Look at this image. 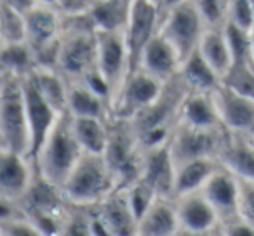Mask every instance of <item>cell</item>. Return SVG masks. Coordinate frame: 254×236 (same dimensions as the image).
Wrapping results in <instances>:
<instances>
[{"label":"cell","mask_w":254,"mask_h":236,"mask_svg":"<svg viewBox=\"0 0 254 236\" xmlns=\"http://www.w3.org/2000/svg\"><path fill=\"white\" fill-rule=\"evenodd\" d=\"M82 155L84 151L73 134L71 116L63 113L37 156L35 170L44 181L61 189Z\"/></svg>","instance_id":"6da1fadb"},{"label":"cell","mask_w":254,"mask_h":236,"mask_svg":"<svg viewBox=\"0 0 254 236\" xmlns=\"http://www.w3.org/2000/svg\"><path fill=\"white\" fill-rule=\"evenodd\" d=\"M115 191L119 189L105 156L85 153L61 188L66 203L80 208L96 207Z\"/></svg>","instance_id":"7a4b0ae2"},{"label":"cell","mask_w":254,"mask_h":236,"mask_svg":"<svg viewBox=\"0 0 254 236\" xmlns=\"http://www.w3.org/2000/svg\"><path fill=\"white\" fill-rule=\"evenodd\" d=\"M96 56H98L96 30L87 16L63 19L56 70L68 82H78L85 73L96 68Z\"/></svg>","instance_id":"3957f363"},{"label":"cell","mask_w":254,"mask_h":236,"mask_svg":"<svg viewBox=\"0 0 254 236\" xmlns=\"http://www.w3.org/2000/svg\"><path fill=\"white\" fill-rule=\"evenodd\" d=\"M0 148L28 158L30 134L23 82L7 73H0Z\"/></svg>","instance_id":"277c9868"},{"label":"cell","mask_w":254,"mask_h":236,"mask_svg":"<svg viewBox=\"0 0 254 236\" xmlns=\"http://www.w3.org/2000/svg\"><path fill=\"white\" fill-rule=\"evenodd\" d=\"M108 131V146H106L103 156L112 170L117 189L122 191L132 186L136 181H139L143 172L145 153L139 146L138 136H136L131 122L110 118Z\"/></svg>","instance_id":"5b68a950"},{"label":"cell","mask_w":254,"mask_h":236,"mask_svg":"<svg viewBox=\"0 0 254 236\" xmlns=\"http://www.w3.org/2000/svg\"><path fill=\"white\" fill-rule=\"evenodd\" d=\"M159 9V35H162L180 56L181 63L195 52L205 32L195 4L190 0L157 2Z\"/></svg>","instance_id":"8992f818"},{"label":"cell","mask_w":254,"mask_h":236,"mask_svg":"<svg viewBox=\"0 0 254 236\" xmlns=\"http://www.w3.org/2000/svg\"><path fill=\"white\" fill-rule=\"evenodd\" d=\"M124 33L96 32V40H98L96 68L105 77V80L108 82L110 89H112V106L115 102L119 92L122 91L127 77L131 75L129 52H127L126 35ZM110 115H112V108H110Z\"/></svg>","instance_id":"52a82bcc"},{"label":"cell","mask_w":254,"mask_h":236,"mask_svg":"<svg viewBox=\"0 0 254 236\" xmlns=\"http://www.w3.org/2000/svg\"><path fill=\"white\" fill-rule=\"evenodd\" d=\"M226 138L225 129L218 131H200V129L178 125L169 142L171 158L174 169L183 163L202 158H216Z\"/></svg>","instance_id":"ba28073f"},{"label":"cell","mask_w":254,"mask_h":236,"mask_svg":"<svg viewBox=\"0 0 254 236\" xmlns=\"http://www.w3.org/2000/svg\"><path fill=\"white\" fill-rule=\"evenodd\" d=\"M164 87L166 85L141 70L129 75L113 102L110 118L131 122L136 115H139L143 109H146L160 97Z\"/></svg>","instance_id":"9c48e42d"},{"label":"cell","mask_w":254,"mask_h":236,"mask_svg":"<svg viewBox=\"0 0 254 236\" xmlns=\"http://www.w3.org/2000/svg\"><path fill=\"white\" fill-rule=\"evenodd\" d=\"M160 18L157 2L152 0H132L131 16L126 28V44L129 52V68L131 75L139 70L143 50L150 44V40L159 33Z\"/></svg>","instance_id":"30bf717a"},{"label":"cell","mask_w":254,"mask_h":236,"mask_svg":"<svg viewBox=\"0 0 254 236\" xmlns=\"http://www.w3.org/2000/svg\"><path fill=\"white\" fill-rule=\"evenodd\" d=\"M23 92H25V104H26V120H28V134H30V151L28 160L35 165V160L42 149L46 139L49 138L51 131L56 125L58 115L51 104L42 97L39 89L35 87L32 77L26 75L21 78Z\"/></svg>","instance_id":"8fae6325"},{"label":"cell","mask_w":254,"mask_h":236,"mask_svg":"<svg viewBox=\"0 0 254 236\" xmlns=\"http://www.w3.org/2000/svg\"><path fill=\"white\" fill-rule=\"evenodd\" d=\"M216 111L221 127L230 134L254 139V101L246 95L237 94L226 85H219L212 92Z\"/></svg>","instance_id":"7c38bea8"},{"label":"cell","mask_w":254,"mask_h":236,"mask_svg":"<svg viewBox=\"0 0 254 236\" xmlns=\"http://www.w3.org/2000/svg\"><path fill=\"white\" fill-rule=\"evenodd\" d=\"M26 46L33 54L60 46L63 19L58 16L49 0H37L35 7L25 16Z\"/></svg>","instance_id":"4fadbf2b"},{"label":"cell","mask_w":254,"mask_h":236,"mask_svg":"<svg viewBox=\"0 0 254 236\" xmlns=\"http://www.w3.org/2000/svg\"><path fill=\"white\" fill-rule=\"evenodd\" d=\"M202 196L214 208L219 224L239 217V179L219 163L216 172L200 189Z\"/></svg>","instance_id":"5bb4252c"},{"label":"cell","mask_w":254,"mask_h":236,"mask_svg":"<svg viewBox=\"0 0 254 236\" xmlns=\"http://www.w3.org/2000/svg\"><path fill=\"white\" fill-rule=\"evenodd\" d=\"M35 172V165L25 155L0 148V196L19 203L28 191Z\"/></svg>","instance_id":"9a60e30c"},{"label":"cell","mask_w":254,"mask_h":236,"mask_svg":"<svg viewBox=\"0 0 254 236\" xmlns=\"http://www.w3.org/2000/svg\"><path fill=\"white\" fill-rule=\"evenodd\" d=\"M180 68L181 59L174 47L162 35L157 33L143 50L139 70L159 80L160 84L167 85L180 75Z\"/></svg>","instance_id":"2e32d148"},{"label":"cell","mask_w":254,"mask_h":236,"mask_svg":"<svg viewBox=\"0 0 254 236\" xmlns=\"http://www.w3.org/2000/svg\"><path fill=\"white\" fill-rule=\"evenodd\" d=\"M218 162L237 179L254 184V139L226 132Z\"/></svg>","instance_id":"e0dca14e"},{"label":"cell","mask_w":254,"mask_h":236,"mask_svg":"<svg viewBox=\"0 0 254 236\" xmlns=\"http://www.w3.org/2000/svg\"><path fill=\"white\" fill-rule=\"evenodd\" d=\"M110 236H138V221L132 214L124 191H115L99 205L92 207Z\"/></svg>","instance_id":"ac0fdd59"},{"label":"cell","mask_w":254,"mask_h":236,"mask_svg":"<svg viewBox=\"0 0 254 236\" xmlns=\"http://www.w3.org/2000/svg\"><path fill=\"white\" fill-rule=\"evenodd\" d=\"M174 201H176L180 228L185 231L205 236L219 224L214 208L202 196V193L187 194V196L176 198Z\"/></svg>","instance_id":"d6986e66"},{"label":"cell","mask_w":254,"mask_h":236,"mask_svg":"<svg viewBox=\"0 0 254 236\" xmlns=\"http://www.w3.org/2000/svg\"><path fill=\"white\" fill-rule=\"evenodd\" d=\"M174 174H176V169L171 158L169 144L145 153L143 172L139 179L145 181L159 198L174 200Z\"/></svg>","instance_id":"ffe728a7"},{"label":"cell","mask_w":254,"mask_h":236,"mask_svg":"<svg viewBox=\"0 0 254 236\" xmlns=\"http://www.w3.org/2000/svg\"><path fill=\"white\" fill-rule=\"evenodd\" d=\"M178 125L200 129V131H218L221 127L218 111L211 94L188 92L185 95L178 116Z\"/></svg>","instance_id":"44dd1931"},{"label":"cell","mask_w":254,"mask_h":236,"mask_svg":"<svg viewBox=\"0 0 254 236\" xmlns=\"http://www.w3.org/2000/svg\"><path fill=\"white\" fill-rule=\"evenodd\" d=\"M180 231L176 201L155 198L146 214L138 222V236H174Z\"/></svg>","instance_id":"7402d4cb"},{"label":"cell","mask_w":254,"mask_h":236,"mask_svg":"<svg viewBox=\"0 0 254 236\" xmlns=\"http://www.w3.org/2000/svg\"><path fill=\"white\" fill-rule=\"evenodd\" d=\"M132 0H92L89 21L96 32L124 33L131 16Z\"/></svg>","instance_id":"603a6c76"},{"label":"cell","mask_w":254,"mask_h":236,"mask_svg":"<svg viewBox=\"0 0 254 236\" xmlns=\"http://www.w3.org/2000/svg\"><path fill=\"white\" fill-rule=\"evenodd\" d=\"M18 205L25 217L32 214H40V212H63L70 207L61 189L44 181L37 172L26 194Z\"/></svg>","instance_id":"cb8c5ba5"},{"label":"cell","mask_w":254,"mask_h":236,"mask_svg":"<svg viewBox=\"0 0 254 236\" xmlns=\"http://www.w3.org/2000/svg\"><path fill=\"white\" fill-rule=\"evenodd\" d=\"M219 162L216 158H202L176 167L174 174V200L187 194L200 193L209 177L216 172Z\"/></svg>","instance_id":"d4e9b609"},{"label":"cell","mask_w":254,"mask_h":236,"mask_svg":"<svg viewBox=\"0 0 254 236\" xmlns=\"http://www.w3.org/2000/svg\"><path fill=\"white\" fill-rule=\"evenodd\" d=\"M181 82L188 92H200V94H212L221 85V78L212 71V68L204 61L198 50L191 52L181 63L180 75Z\"/></svg>","instance_id":"484cf974"},{"label":"cell","mask_w":254,"mask_h":236,"mask_svg":"<svg viewBox=\"0 0 254 236\" xmlns=\"http://www.w3.org/2000/svg\"><path fill=\"white\" fill-rule=\"evenodd\" d=\"M35 87L42 94V97L51 104V108L63 115L68 108V80L54 68H35L30 73Z\"/></svg>","instance_id":"4316f807"},{"label":"cell","mask_w":254,"mask_h":236,"mask_svg":"<svg viewBox=\"0 0 254 236\" xmlns=\"http://www.w3.org/2000/svg\"><path fill=\"white\" fill-rule=\"evenodd\" d=\"M68 108L66 113L71 118H98L110 120V106L103 99L94 95L80 82H68Z\"/></svg>","instance_id":"83f0119b"},{"label":"cell","mask_w":254,"mask_h":236,"mask_svg":"<svg viewBox=\"0 0 254 236\" xmlns=\"http://www.w3.org/2000/svg\"><path fill=\"white\" fill-rule=\"evenodd\" d=\"M73 134L85 155L103 156L108 146V122L98 118H71Z\"/></svg>","instance_id":"f1b7e54d"},{"label":"cell","mask_w":254,"mask_h":236,"mask_svg":"<svg viewBox=\"0 0 254 236\" xmlns=\"http://www.w3.org/2000/svg\"><path fill=\"white\" fill-rule=\"evenodd\" d=\"M197 50L204 57L205 63L212 68V71L223 80L232 68V56H230L228 46H226L225 35H223V28L205 30L198 42Z\"/></svg>","instance_id":"f546056e"},{"label":"cell","mask_w":254,"mask_h":236,"mask_svg":"<svg viewBox=\"0 0 254 236\" xmlns=\"http://www.w3.org/2000/svg\"><path fill=\"white\" fill-rule=\"evenodd\" d=\"M35 70L33 52L26 44H12L2 46L0 49V73L14 75V77H26Z\"/></svg>","instance_id":"4dcf8cb0"},{"label":"cell","mask_w":254,"mask_h":236,"mask_svg":"<svg viewBox=\"0 0 254 236\" xmlns=\"http://www.w3.org/2000/svg\"><path fill=\"white\" fill-rule=\"evenodd\" d=\"M0 40L2 46L26 44L25 16L16 12L7 0H0Z\"/></svg>","instance_id":"1f68e13d"},{"label":"cell","mask_w":254,"mask_h":236,"mask_svg":"<svg viewBox=\"0 0 254 236\" xmlns=\"http://www.w3.org/2000/svg\"><path fill=\"white\" fill-rule=\"evenodd\" d=\"M223 35H225L226 46H228L232 64H254L253 63V42H251V33L237 28L235 25L226 21L223 26Z\"/></svg>","instance_id":"d6a6232c"},{"label":"cell","mask_w":254,"mask_h":236,"mask_svg":"<svg viewBox=\"0 0 254 236\" xmlns=\"http://www.w3.org/2000/svg\"><path fill=\"white\" fill-rule=\"evenodd\" d=\"M193 4L205 30H221L228 21L226 0H193Z\"/></svg>","instance_id":"836d02e7"},{"label":"cell","mask_w":254,"mask_h":236,"mask_svg":"<svg viewBox=\"0 0 254 236\" xmlns=\"http://www.w3.org/2000/svg\"><path fill=\"white\" fill-rule=\"evenodd\" d=\"M221 84L254 101V64H232Z\"/></svg>","instance_id":"e575fe53"},{"label":"cell","mask_w":254,"mask_h":236,"mask_svg":"<svg viewBox=\"0 0 254 236\" xmlns=\"http://www.w3.org/2000/svg\"><path fill=\"white\" fill-rule=\"evenodd\" d=\"M126 193V198L129 201V207H131L132 214H134L136 221H141V217L146 214V210L150 208V205L155 201L157 193L145 183V181H136L132 186H129L127 189H122Z\"/></svg>","instance_id":"d590c367"},{"label":"cell","mask_w":254,"mask_h":236,"mask_svg":"<svg viewBox=\"0 0 254 236\" xmlns=\"http://www.w3.org/2000/svg\"><path fill=\"white\" fill-rule=\"evenodd\" d=\"M61 236H92L89 208L68 207Z\"/></svg>","instance_id":"8d00e7d4"},{"label":"cell","mask_w":254,"mask_h":236,"mask_svg":"<svg viewBox=\"0 0 254 236\" xmlns=\"http://www.w3.org/2000/svg\"><path fill=\"white\" fill-rule=\"evenodd\" d=\"M228 23L235 25L244 32H253L254 9L253 0H230L228 2Z\"/></svg>","instance_id":"74e56055"},{"label":"cell","mask_w":254,"mask_h":236,"mask_svg":"<svg viewBox=\"0 0 254 236\" xmlns=\"http://www.w3.org/2000/svg\"><path fill=\"white\" fill-rule=\"evenodd\" d=\"M61 19L84 18L89 14L92 0H49Z\"/></svg>","instance_id":"f35d334b"},{"label":"cell","mask_w":254,"mask_h":236,"mask_svg":"<svg viewBox=\"0 0 254 236\" xmlns=\"http://www.w3.org/2000/svg\"><path fill=\"white\" fill-rule=\"evenodd\" d=\"M78 82H80L82 85H85L92 94L98 95L99 99H103V101L112 108V99H113L112 89H110L108 82L105 80V77L98 71V68H94V70H91L89 73H85Z\"/></svg>","instance_id":"ab89813d"},{"label":"cell","mask_w":254,"mask_h":236,"mask_svg":"<svg viewBox=\"0 0 254 236\" xmlns=\"http://www.w3.org/2000/svg\"><path fill=\"white\" fill-rule=\"evenodd\" d=\"M239 217L254 226V184L239 179Z\"/></svg>","instance_id":"60d3db41"},{"label":"cell","mask_w":254,"mask_h":236,"mask_svg":"<svg viewBox=\"0 0 254 236\" xmlns=\"http://www.w3.org/2000/svg\"><path fill=\"white\" fill-rule=\"evenodd\" d=\"M0 228L4 231V236H42V233H40L25 215L5 222V224H2Z\"/></svg>","instance_id":"b9f144b4"},{"label":"cell","mask_w":254,"mask_h":236,"mask_svg":"<svg viewBox=\"0 0 254 236\" xmlns=\"http://www.w3.org/2000/svg\"><path fill=\"white\" fill-rule=\"evenodd\" d=\"M219 226H221L225 236H254V226H251L249 222H246L240 217L228 222H223Z\"/></svg>","instance_id":"7bdbcfd3"},{"label":"cell","mask_w":254,"mask_h":236,"mask_svg":"<svg viewBox=\"0 0 254 236\" xmlns=\"http://www.w3.org/2000/svg\"><path fill=\"white\" fill-rule=\"evenodd\" d=\"M18 217H23V212L19 208V205L7 200V198L0 196V226Z\"/></svg>","instance_id":"ee69618b"},{"label":"cell","mask_w":254,"mask_h":236,"mask_svg":"<svg viewBox=\"0 0 254 236\" xmlns=\"http://www.w3.org/2000/svg\"><path fill=\"white\" fill-rule=\"evenodd\" d=\"M7 4L11 5L16 12H19L21 16H26L33 7H35L37 0H7Z\"/></svg>","instance_id":"f6af8a7d"},{"label":"cell","mask_w":254,"mask_h":236,"mask_svg":"<svg viewBox=\"0 0 254 236\" xmlns=\"http://www.w3.org/2000/svg\"><path fill=\"white\" fill-rule=\"evenodd\" d=\"M205 236H225V233H223V229H221V226H216L214 229H212V231H209L207 235Z\"/></svg>","instance_id":"bcb514c9"},{"label":"cell","mask_w":254,"mask_h":236,"mask_svg":"<svg viewBox=\"0 0 254 236\" xmlns=\"http://www.w3.org/2000/svg\"><path fill=\"white\" fill-rule=\"evenodd\" d=\"M174 236H200V235H193V233H190V231H185V229H181V228H180V231H178Z\"/></svg>","instance_id":"7dc6e473"},{"label":"cell","mask_w":254,"mask_h":236,"mask_svg":"<svg viewBox=\"0 0 254 236\" xmlns=\"http://www.w3.org/2000/svg\"><path fill=\"white\" fill-rule=\"evenodd\" d=\"M251 42H253V63H254V28L251 32Z\"/></svg>","instance_id":"c3c4849f"},{"label":"cell","mask_w":254,"mask_h":236,"mask_svg":"<svg viewBox=\"0 0 254 236\" xmlns=\"http://www.w3.org/2000/svg\"><path fill=\"white\" fill-rule=\"evenodd\" d=\"M0 236H4V231H2V228H0Z\"/></svg>","instance_id":"681fc988"},{"label":"cell","mask_w":254,"mask_h":236,"mask_svg":"<svg viewBox=\"0 0 254 236\" xmlns=\"http://www.w3.org/2000/svg\"><path fill=\"white\" fill-rule=\"evenodd\" d=\"M0 49H2V40H0Z\"/></svg>","instance_id":"f907efd6"},{"label":"cell","mask_w":254,"mask_h":236,"mask_svg":"<svg viewBox=\"0 0 254 236\" xmlns=\"http://www.w3.org/2000/svg\"><path fill=\"white\" fill-rule=\"evenodd\" d=\"M253 9H254V0H253Z\"/></svg>","instance_id":"816d5d0a"}]
</instances>
